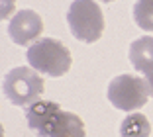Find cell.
<instances>
[{
  "mask_svg": "<svg viewBox=\"0 0 153 137\" xmlns=\"http://www.w3.org/2000/svg\"><path fill=\"white\" fill-rule=\"evenodd\" d=\"M26 121L37 137H85V121L55 102H36L26 108Z\"/></svg>",
  "mask_w": 153,
  "mask_h": 137,
  "instance_id": "1",
  "label": "cell"
},
{
  "mask_svg": "<svg viewBox=\"0 0 153 137\" xmlns=\"http://www.w3.org/2000/svg\"><path fill=\"white\" fill-rule=\"evenodd\" d=\"M26 59L33 71L53 78L67 75L73 65V57L67 45L53 37H41L32 43L26 51Z\"/></svg>",
  "mask_w": 153,
  "mask_h": 137,
  "instance_id": "2",
  "label": "cell"
},
{
  "mask_svg": "<svg viewBox=\"0 0 153 137\" xmlns=\"http://www.w3.org/2000/svg\"><path fill=\"white\" fill-rule=\"evenodd\" d=\"M2 88L10 104L20 108H27L39 102L41 94L45 90V82L39 73L26 67H14L10 73H6L2 78Z\"/></svg>",
  "mask_w": 153,
  "mask_h": 137,
  "instance_id": "3",
  "label": "cell"
},
{
  "mask_svg": "<svg viewBox=\"0 0 153 137\" xmlns=\"http://www.w3.org/2000/svg\"><path fill=\"white\" fill-rule=\"evenodd\" d=\"M67 26L79 41L94 43L104 33V14L94 0H73L67 10Z\"/></svg>",
  "mask_w": 153,
  "mask_h": 137,
  "instance_id": "4",
  "label": "cell"
},
{
  "mask_svg": "<svg viewBox=\"0 0 153 137\" xmlns=\"http://www.w3.org/2000/svg\"><path fill=\"white\" fill-rule=\"evenodd\" d=\"M108 100L122 112H135L149 100V84L145 78L135 75H118L108 84Z\"/></svg>",
  "mask_w": 153,
  "mask_h": 137,
  "instance_id": "5",
  "label": "cell"
},
{
  "mask_svg": "<svg viewBox=\"0 0 153 137\" xmlns=\"http://www.w3.org/2000/svg\"><path fill=\"white\" fill-rule=\"evenodd\" d=\"M43 31V20L33 10H22L10 20L8 36L16 45H27L41 36Z\"/></svg>",
  "mask_w": 153,
  "mask_h": 137,
  "instance_id": "6",
  "label": "cell"
},
{
  "mask_svg": "<svg viewBox=\"0 0 153 137\" xmlns=\"http://www.w3.org/2000/svg\"><path fill=\"white\" fill-rule=\"evenodd\" d=\"M128 57H130V63L134 65L135 71L149 76L153 73V37L141 36L137 39H134L130 43Z\"/></svg>",
  "mask_w": 153,
  "mask_h": 137,
  "instance_id": "7",
  "label": "cell"
},
{
  "mask_svg": "<svg viewBox=\"0 0 153 137\" xmlns=\"http://www.w3.org/2000/svg\"><path fill=\"white\" fill-rule=\"evenodd\" d=\"M149 131L151 124L140 112H131L120 124V137H149Z\"/></svg>",
  "mask_w": 153,
  "mask_h": 137,
  "instance_id": "8",
  "label": "cell"
},
{
  "mask_svg": "<svg viewBox=\"0 0 153 137\" xmlns=\"http://www.w3.org/2000/svg\"><path fill=\"white\" fill-rule=\"evenodd\" d=\"M131 14L137 27L143 31H153V0H135Z\"/></svg>",
  "mask_w": 153,
  "mask_h": 137,
  "instance_id": "9",
  "label": "cell"
},
{
  "mask_svg": "<svg viewBox=\"0 0 153 137\" xmlns=\"http://www.w3.org/2000/svg\"><path fill=\"white\" fill-rule=\"evenodd\" d=\"M145 80H147V84H149V92H151V96H153V73L149 76H145Z\"/></svg>",
  "mask_w": 153,
  "mask_h": 137,
  "instance_id": "10",
  "label": "cell"
},
{
  "mask_svg": "<svg viewBox=\"0 0 153 137\" xmlns=\"http://www.w3.org/2000/svg\"><path fill=\"white\" fill-rule=\"evenodd\" d=\"M100 2H104V4H106V2H114V0H100Z\"/></svg>",
  "mask_w": 153,
  "mask_h": 137,
  "instance_id": "11",
  "label": "cell"
}]
</instances>
